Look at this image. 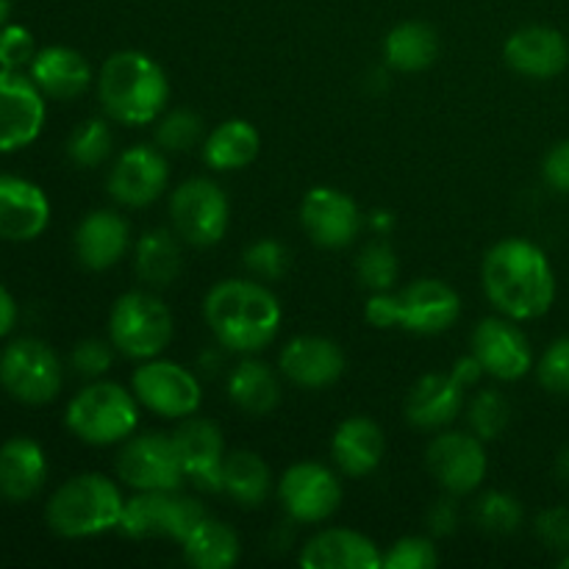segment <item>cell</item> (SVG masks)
Returning a JSON list of instances; mask_svg holds the SVG:
<instances>
[{
    "label": "cell",
    "mask_w": 569,
    "mask_h": 569,
    "mask_svg": "<svg viewBox=\"0 0 569 569\" xmlns=\"http://www.w3.org/2000/svg\"><path fill=\"white\" fill-rule=\"evenodd\" d=\"M222 492L233 503L253 509L270 495V467L253 450H237L222 461Z\"/></svg>",
    "instance_id": "cell-33"
},
{
    "label": "cell",
    "mask_w": 569,
    "mask_h": 569,
    "mask_svg": "<svg viewBox=\"0 0 569 569\" xmlns=\"http://www.w3.org/2000/svg\"><path fill=\"white\" fill-rule=\"evenodd\" d=\"M472 356L483 372L498 381H520L533 365V350L526 333L509 317H487L472 331Z\"/></svg>",
    "instance_id": "cell-16"
},
{
    "label": "cell",
    "mask_w": 569,
    "mask_h": 569,
    "mask_svg": "<svg viewBox=\"0 0 569 569\" xmlns=\"http://www.w3.org/2000/svg\"><path fill=\"white\" fill-rule=\"evenodd\" d=\"M456 522H459V509H456L453 500H437L433 509L428 511V528H431L437 537H448V533H453Z\"/></svg>",
    "instance_id": "cell-47"
},
{
    "label": "cell",
    "mask_w": 569,
    "mask_h": 569,
    "mask_svg": "<svg viewBox=\"0 0 569 569\" xmlns=\"http://www.w3.org/2000/svg\"><path fill=\"white\" fill-rule=\"evenodd\" d=\"M172 442H176L183 476L192 478L206 492H222L226 445H222L220 428L203 417H183V422L172 433Z\"/></svg>",
    "instance_id": "cell-19"
},
{
    "label": "cell",
    "mask_w": 569,
    "mask_h": 569,
    "mask_svg": "<svg viewBox=\"0 0 569 569\" xmlns=\"http://www.w3.org/2000/svg\"><path fill=\"white\" fill-rule=\"evenodd\" d=\"M98 98L109 120L148 126L170 100V81L159 61L142 50H117L98 72Z\"/></svg>",
    "instance_id": "cell-3"
},
{
    "label": "cell",
    "mask_w": 569,
    "mask_h": 569,
    "mask_svg": "<svg viewBox=\"0 0 569 569\" xmlns=\"http://www.w3.org/2000/svg\"><path fill=\"white\" fill-rule=\"evenodd\" d=\"M176 322L153 292H126L109 317V339L128 359H156L172 342Z\"/></svg>",
    "instance_id": "cell-7"
},
{
    "label": "cell",
    "mask_w": 569,
    "mask_h": 569,
    "mask_svg": "<svg viewBox=\"0 0 569 569\" xmlns=\"http://www.w3.org/2000/svg\"><path fill=\"white\" fill-rule=\"evenodd\" d=\"M426 461L431 476L450 495H470L487 478V450L483 439L476 433L445 431L431 439L426 450Z\"/></svg>",
    "instance_id": "cell-12"
},
{
    "label": "cell",
    "mask_w": 569,
    "mask_h": 569,
    "mask_svg": "<svg viewBox=\"0 0 569 569\" xmlns=\"http://www.w3.org/2000/svg\"><path fill=\"white\" fill-rule=\"evenodd\" d=\"M114 137L106 120H87L67 139V156L78 167H100L111 156Z\"/></svg>",
    "instance_id": "cell-35"
},
{
    "label": "cell",
    "mask_w": 569,
    "mask_h": 569,
    "mask_svg": "<svg viewBox=\"0 0 569 569\" xmlns=\"http://www.w3.org/2000/svg\"><path fill=\"white\" fill-rule=\"evenodd\" d=\"M42 89L20 70L0 67V153H14L42 133Z\"/></svg>",
    "instance_id": "cell-15"
},
{
    "label": "cell",
    "mask_w": 569,
    "mask_h": 569,
    "mask_svg": "<svg viewBox=\"0 0 569 569\" xmlns=\"http://www.w3.org/2000/svg\"><path fill=\"white\" fill-rule=\"evenodd\" d=\"M67 428L87 445H117L133 433L139 422L137 395L120 383L94 381L67 406Z\"/></svg>",
    "instance_id": "cell-6"
},
{
    "label": "cell",
    "mask_w": 569,
    "mask_h": 569,
    "mask_svg": "<svg viewBox=\"0 0 569 569\" xmlns=\"http://www.w3.org/2000/svg\"><path fill=\"white\" fill-rule=\"evenodd\" d=\"M465 383L448 372H428L411 387L406 398V420L420 431H437L450 426L465 406Z\"/></svg>",
    "instance_id": "cell-24"
},
{
    "label": "cell",
    "mask_w": 569,
    "mask_h": 569,
    "mask_svg": "<svg viewBox=\"0 0 569 569\" xmlns=\"http://www.w3.org/2000/svg\"><path fill=\"white\" fill-rule=\"evenodd\" d=\"M61 381H64V372H61L59 356L39 339H14L0 353V387L20 403H50L59 395Z\"/></svg>",
    "instance_id": "cell-9"
},
{
    "label": "cell",
    "mask_w": 569,
    "mask_h": 569,
    "mask_svg": "<svg viewBox=\"0 0 569 569\" xmlns=\"http://www.w3.org/2000/svg\"><path fill=\"white\" fill-rule=\"evenodd\" d=\"M361 283L372 292H389L398 278V256L387 242H370L356 261Z\"/></svg>",
    "instance_id": "cell-38"
},
{
    "label": "cell",
    "mask_w": 569,
    "mask_h": 569,
    "mask_svg": "<svg viewBox=\"0 0 569 569\" xmlns=\"http://www.w3.org/2000/svg\"><path fill=\"white\" fill-rule=\"evenodd\" d=\"M298 561L306 569H381L383 553L365 533L328 528L300 548Z\"/></svg>",
    "instance_id": "cell-23"
},
{
    "label": "cell",
    "mask_w": 569,
    "mask_h": 569,
    "mask_svg": "<svg viewBox=\"0 0 569 569\" xmlns=\"http://www.w3.org/2000/svg\"><path fill=\"white\" fill-rule=\"evenodd\" d=\"M137 272L148 287H170L181 272V244L167 228L142 233L137 242Z\"/></svg>",
    "instance_id": "cell-34"
},
{
    "label": "cell",
    "mask_w": 569,
    "mask_h": 569,
    "mask_svg": "<svg viewBox=\"0 0 569 569\" xmlns=\"http://www.w3.org/2000/svg\"><path fill=\"white\" fill-rule=\"evenodd\" d=\"M200 137H203V120L189 109L170 111L156 128V142L170 153H187L200 142Z\"/></svg>",
    "instance_id": "cell-39"
},
{
    "label": "cell",
    "mask_w": 569,
    "mask_h": 569,
    "mask_svg": "<svg viewBox=\"0 0 569 569\" xmlns=\"http://www.w3.org/2000/svg\"><path fill=\"white\" fill-rule=\"evenodd\" d=\"M542 176L548 187H553L556 192L569 194V139L548 150L542 161Z\"/></svg>",
    "instance_id": "cell-46"
},
{
    "label": "cell",
    "mask_w": 569,
    "mask_h": 569,
    "mask_svg": "<svg viewBox=\"0 0 569 569\" xmlns=\"http://www.w3.org/2000/svg\"><path fill=\"white\" fill-rule=\"evenodd\" d=\"M537 378L548 392L569 395V337L556 339L545 350L537 367Z\"/></svg>",
    "instance_id": "cell-41"
},
{
    "label": "cell",
    "mask_w": 569,
    "mask_h": 569,
    "mask_svg": "<svg viewBox=\"0 0 569 569\" xmlns=\"http://www.w3.org/2000/svg\"><path fill=\"white\" fill-rule=\"evenodd\" d=\"M50 203L42 187L17 176H0V239L31 242L48 228Z\"/></svg>",
    "instance_id": "cell-21"
},
{
    "label": "cell",
    "mask_w": 569,
    "mask_h": 569,
    "mask_svg": "<svg viewBox=\"0 0 569 569\" xmlns=\"http://www.w3.org/2000/svg\"><path fill=\"white\" fill-rule=\"evenodd\" d=\"M331 453L339 470L350 478H365L381 465L383 431L370 417H348L331 439Z\"/></svg>",
    "instance_id": "cell-28"
},
{
    "label": "cell",
    "mask_w": 569,
    "mask_h": 569,
    "mask_svg": "<svg viewBox=\"0 0 569 569\" xmlns=\"http://www.w3.org/2000/svg\"><path fill=\"white\" fill-rule=\"evenodd\" d=\"M470 428L478 439L492 442L509 426V400L498 392V389H481L470 403Z\"/></svg>",
    "instance_id": "cell-37"
},
{
    "label": "cell",
    "mask_w": 569,
    "mask_h": 569,
    "mask_svg": "<svg viewBox=\"0 0 569 569\" xmlns=\"http://www.w3.org/2000/svg\"><path fill=\"white\" fill-rule=\"evenodd\" d=\"M181 548L183 561L194 569H231L242 553L237 531L226 522L209 520V517L183 539Z\"/></svg>",
    "instance_id": "cell-31"
},
{
    "label": "cell",
    "mask_w": 569,
    "mask_h": 569,
    "mask_svg": "<svg viewBox=\"0 0 569 569\" xmlns=\"http://www.w3.org/2000/svg\"><path fill=\"white\" fill-rule=\"evenodd\" d=\"M131 389L144 409L159 417L183 420L200 409V383L187 367L164 359H148L131 378Z\"/></svg>",
    "instance_id": "cell-11"
},
{
    "label": "cell",
    "mask_w": 569,
    "mask_h": 569,
    "mask_svg": "<svg viewBox=\"0 0 569 569\" xmlns=\"http://www.w3.org/2000/svg\"><path fill=\"white\" fill-rule=\"evenodd\" d=\"M506 64L526 78H553L569 64V44L565 33L550 26H526L509 37L503 48Z\"/></svg>",
    "instance_id": "cell-20"
},
{
    "label": "cell",
    "mask_w": 569,
    "mask_h": 569,
    "mask_svg": "<svg viewBox=\"0 0 569 569\" xmlns=\"http://www.w3.org/2000/svg\"><path fill=\"white\" fill-rule=\"evenodd\" d=\"M9 14H11V0H0V28L6 26Z\"/></svg>",
    "instance_id": "cell-50"
},
{
    "label": "cell",
    "mask_w": 569,
    "mask_h": 569,
    "mask_svg": "<svg viewBox=\"0 0 569 569\" xmlns=\"http://www.w3.org/2000/svg\"><path fill=\"white\" fill-rule=\"evenodd\" d=\"M206 322L217 342L237 353H259L281 328V303L256 281H222L211 287L203 303Z\"/></svg>",
    "instance_id": "cell-2"
},
{
    "label": "cell",
    "mask_w": 569,
    "mask_h": 569,
    "mask_svg": "<svg viewBox=\"0 0 569 569\" xmlns=\"http://www.w3.org/2000/svg\"><path fill=\"white\" fill-rule=\"evenodd\" d=\"M483 292L509 320H537L556 300V272L548 256L528 239H503L483 256Z\"/></svg>",
    "instance_id": "cell-1"
},
{
    "label": "cell",
    "mask_w": 569,
    "mask_h": 569,
    "mask_svg": "<svg viewBox=\"0 0 569 569\" xmlns=\"http://www.w3.org/2000/svg\"><path fill=\"white\" fill-rule=\"evenodd\" d=\"M114 348V345H111ZM109 342H100V339H83L76 345L70 361L78 370V376L83 378H100L111 367L114 356H111Z\"/></svg>",
    "instance_id": "cell-44"
},
{
    "label": "cell",
    "mask_w": 569,
    "mask_h": 569,
    "mask_svg": "<svg viewBox=\"0 0 569 569\" xmlns=\"http://www.w3.org/2000/svg\"><path fill=\"white\" fill-rule=\"evenodd\" d=\"M131 244V226L117 211H92L76 228V256L87 270H109Z\"/></svg>",
    "instance_id": "cell-25"
},
{
    "label": "cell",
    "mask_w": 569,
    "mask_h": 569,
    "mask_svg": "<svg viewBox=\"0 0 569 569\" xmlns=\"http://www.w3.org/2000/svg\"><path fill=\"white\" fill-rule=\"evenodd\" d=\"M14 326H17V303L14 298H11L9 289L0 283V339L9 337Z\"/></svg>",
    "instance_id": "cell-48"
},
{
    "label": "cell",
    "mask_w": 569,
    "mask_h": 569,
    "mask_svg": "<svg viewBox=\"0 0 569 569\" xmlns=\"http://www.w3.org/2000/svg\"><path fill=\"white\" fill-rule=\"evenodd\" d=\"M278 498L298 522H322L342 503V487L326 465L298 461L278 481Z\"/></svg>",
    "instance_id": "cell-14"
},
{
    "label": "cell",
    "mask_w": 569,
    "mask_h": 569,
    "mask_svg": "<svg viewBox=\"0 0 569 569\" xmlns=\"http://www.w3.org/2000/svg\"><path fill=\"white\" fill-rule=\"evenodd\" d=\"M283 376L303 389H326L345 372V356L337 342L326 337H295L278 359Z\"/></svg>",
    "instance_id": "cell-22"
},
{
    "label": "cell",
    "mask_w": 569,
    "mask_h": 569,
    "mask_svg": "<svg viewBox=\"0 0 569 569\" xmlns=\"http://www.w3.org/2000/svg\"><path fill=\"white\" fill-rule=\"evenodd\" d=\"M556 472H559L561 481L569 483V445L559 453V461H556Z\"/></svg>",
    "instance_id": "cell-49"
},
{
    "label": "cell",
    "mask_w": 569,
    "mask_h": 569,
    "mask_svg": "<svg viewBox=\"0 0 569 569\" xmlns=\"http://www.w3.org/2000/svg\"><path fill=\"white\" fill-rule=\"evenodd\" d=\"M228 398L253 417L270 415L281 403V383L264 361L242 359L228 376Z\"/></svg>",
    "instance_id": "cell-29"
},
{
    "label": "cell",
    "mask_w": 569,
    "mask_h": 569,
    "mask_svg": "<svg viewBox=\"0 0 569 569\" xmlns=\"http://www.w3.org/2000/svg\"><path fill=\"white\" fill-rule=\"evenodd\" d=\"M461 300L453 287L437 278H422L400 292H376L367 300L365 317L376 328L400 326L403 331L433 337L459 320Z\"/></svg>",
    "instance_id": "cell-5"
},
{
    "label": "cell",
    "mask_w": 569,
    "mask_h": 569,
    "mask_svg": "<svg viewBox=\"0 0 569 569\" xmlns=\"http://www.w3.org/2000/svg\"><path fill=\"white\" fill-rule=\"evenodd\" d=\"M261 137L248 120H226L203 139V161L211 170H242L259 156Z\"/></svg>",
    "instance_id": "cell-30"
},
{
    "label": "cell",
    "mask_w": 569,
    "mask_h": 569,
    "mask_svg": "<svg viewBox=\"0 0 569 569\" xmlns=\"http://www.w3.org/2000/svg\"><path fill=\"white\" fill-rule=\"evenodd\" d=\"M172 228L183 242L194 248H211L228 231L231 206L226 192L209 178H189L170 198Z\"/></svg>",
    "instance_id": "cell-10"
},
{
    "label": "cell",
    "mask_w": 569,
    "mask_h": 569,
    "mask_svg": "<svg viewBox=\"0 0 569 569\" xmlns=\"http://www.w3.org/2000/svg\"><path fill=\"white\" fill-rule=\"evenodd\" d=\"M244 264L259 278H281L287 270V250L272 239H261L244 250Z\"/></svg>",
    "instance_id": "cell-43"
},
{
    "label": "cell",
    "mask_w": 569,
    "mask_h": 569,
    "mask_svg": "<svg viewBox=\"0 0 569 569\" xmlns=\"http://www.w3.org/2000/svg\"><path fill=\"white\" fill-rule=\"evenodd\" d=\"M439 53V37L428 22L409 20L395 26L383 39V59L392 70L420 72L433 64Z\"/></svg>",
    "instance_id": "cell-32"
},
{
    "label": "cell",
    "mask_w": 569,
    "mask_h": 569,
    "mask_svg": "<svg viewBox=\"0 0 569 569\" xmlns=\"http://www.w3.org/2000/svg\"><path fill=\"white\" fill-rule=\"evenodd\" d=\"M33 56H37V44L26 26L0 28V67L3 70H22L26 64H31Z\"/></svg>",
    "instance_id": "cell-42"
},
{
    "label": "cell",
    "mask_w": 569,
    "mask_h": 569,
    "mask_svg": "<svg viewBox=\"0 0 569 569\" xmlns=\"http://www.w3.org/2000/svg\"><path fill=\"white\" fill-rule=\"evenodd\" d=\"M537 537L539 542L556 553L569 550V509L565 506H550L537 517Z\"/></svg>",
    "instance_id": "cell-45"
},
{
    "label": "cell",
    "mask_w": 569,
    "mask_h": 569,
    "mask_svg": "<svg viewBox=\"0 0 569 569\" xmlns=\"http://www.w3.org/2000/svg\"><path fill=\"white\" fill-rule=\"evenodd\" d=\"M559 567H561V569H569V550L559 559Z\"/></svg>",
    "instance_id": "cell-51"
},
{
    "label": "cell",
    "mask_w": 569,
    "mask_h": 569,
    "mask_svg": "<svg viewBox=\"0 0 569 569\" xmlns=\"http://www.w3.org/2000/svg\"><path fill=\"white\" fill-rule=\"evenodd\" d=\"M300 226L320 248H348L359 237V206L339 189L315 187L300 203Z\"/></svg>",
    "instance_id": "cell-17"
},
{
    "label": "cell",
    "mask_w": 569,
    "mask_h": 569,
    "mask_svg": "<svg viewBox=\"0 0 569 569\" xmlns=\"http://www.w3.org/2000/svg\"><path fill=\"white\" fill-rule=\"evenodd\" d=\"M31 81L42 89V94L56 100H72L83 94L92 83V67L78 50L53 44L33 56Z\"/></svg>",
    "instance_id": "cell-26"
},
{
    "label": "cell",
    "mask_w": 569,
    "mask_h": 569,
    "mask_svg": "<svg viewBox=\"0 0 569 569\" xmlns=\"http://www.w3.org/2000/svg\"><path fill=\"white\" fill-rule=\"evenodd\" d=\"M122 506L126 500L114 481L98 472H83L56 489L53 498L48 500L44 517H48L50 531L59 537L87 539L114 531L120 526Z\"/></svg>",
    "instance_id": "cell-4"
},
{
    "label": "cell",
    "mask_w": 569,
    "mask_h": 569,
    "mask_svg": "<svg viewBox=\"0 0 569 569\" xmlns=\"http://www.w3.org/2000/svg\"><path fill=\"white\" fill-rule=\"evenodd\" d=\"M117 472L137 492L144 489H178L183 476L172 433H142L122 445L117 456Z\"/></svg>",
    "instance_id": "cell-13"
},
{
    "label": "cell",
    "mask_w": 569,
    "mask_h": 569,
    "mask_svg": "<svg viewBox=\"0 0 569 569\" xmlns=\"http://www.w3.org/2000/svg\"><path fill=\"white\" fill-rule=\"evenodd\" d=\"M439 565V553L431 539L403 537L383 553L381 569H433Z\"/></svg>",
    "instance_id": "cell-40"
},
{
    "label": "cell",
    "mask_w": 569,
    "mask_h": 569,
    "mask_svg": "<svg viewBox=\"0 0 569 569\" xmlns=\"http://www.w3.org/2000/svg\"><path fill=\"white\" fill-rule=\"evenodd\" d=\"M206 511L198 500L176 495V489H144L122 506L117 531L128 539H176L183 542L200 522Z\"/></svg>",
    "instance_id": "cell-8"
},
{
    "label": "cell",
    "mask_w": 569,
    "mask_h": 569,
    "mask_svg": "<svg viewBox=\"0 0 569 569\" xmlns=\"http://www.w3.org/2000/svg\"><path fill=\"white\" fill-rule=\"evenodd\" d=\"M48 478V459L33 439L14 437L0 445V495L11 503L31 500Z\"/></svg>",
    "instance_id": "cell-27"
},
{
    "label": "cell",
    "mask_w": 569,
    "mask_h": 569,
    "mask_svg": "<svg viewBox=\"0 0 569 569\" xmlns=\"http://www.w3.org/2000/svg\"><path fill=\"white\" fill-rule=\"evenodd\" d=\"M167 181H170V167L161 150L137 144L117 156L109 172V192L120 206L142 209L164 192Z\"/></svg>",
    "instance_id": "cell-18"
},
{
    "label": "cell",
    "mask_w": 569,
    "mask_h": 569,
    "mask_svg": "<svg viewBox=\"0 0 569 569\" xmlns=\"http://www.w3.org/2000/svg\"><path fill=\"white\" fill-rule=\"evenodd\" d=\"M472 520L487 533H515L522 526V506L509 492H487L476 500Z\"/></svg>",
    "instance_id": "cell-36"
}]
</instances>
